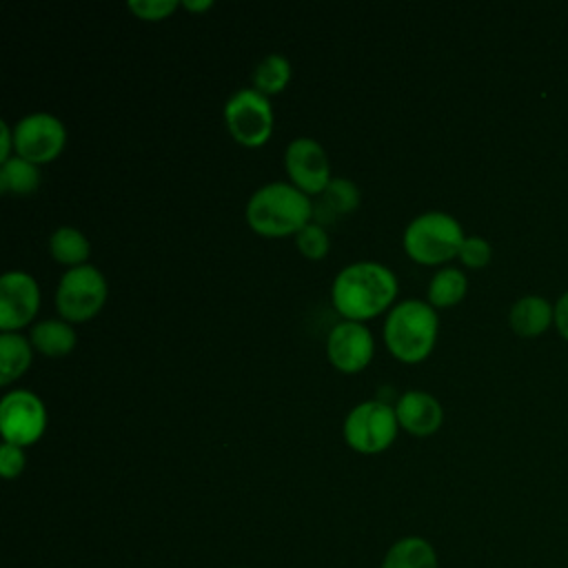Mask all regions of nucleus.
Masks as SVG:
<instances>
[{"label":"nucleus","mask_w":568,"mask_h":568,"mask_svg":"<svg viewBox=\"0 0 568 568\" xmlns=\"http://www.w3.org/2000/svg\"><path fill=\"white\" fill-rule=\"evenodd\" d=\"M397 295L395 273L373 260H359L346 264L333 280L331 300L337 313L346 320H368L390 308V302Z\"/></svg>","instance_id":"1"},{"label":"nucleus","mask_w":568,"mask_h":568,"mask_svg":"<svg viewBox=\"0 0 568 568\" xmlns=\"http://www.w3.org/2000/svg\"><path fill=\"white\" fill-rule=\"evenodd\" d=\"M315 204L291 182H266L255 189L246 202L248 226L264 237L295 235L313 220Z\"/></svg>","instance_id":"2"},{"label":"nucleus","mask_w":568,"mask_h":568,"mask_svg":"<svg viewBox=\"0 0 568 568\" xmlns=\"http://www.w3.org/2000/svg\"><path fill=\"white\" fill-rule=\"evenodd\" d=\"M437 313L426 300L395 302L384 320V344L399 362L415 364L430 355L437 339Z\"/></svg>","instance_id":"3"},{"label":"nucleus","mask_w":568,"mask_h":568,"mask_svg":"<svg viewBox=\"0 0 568 568\" xmlns=\"http://www.w3.org/2000/svg\"><path fill=\"white\" fill-rule=\"evenodd\" d=\"M464 229L446 211L417 213L404 229L402 244L408 257L419 264H442L459 253Z\"/></svg>","instance_id":"4"},{"label":"nucleus","mask_w":568,"mask_h":568,"mask_svg":"<svg viewBox=\"0 0 568 568\" xmlns=\"http://www.w3.org/2000/svg\"><path fill=\"white\" fill-rule=\"evenodd\" d=\"M106 277L93 264L71 266L62 273L55 288V306L62 320L78 324L91 320L106 302Z\"/></svg>","instance_id":"5"},{"label":"nucleus","mask_w":568,"mask_h":568,"mask_svg":"<svg viewBox=\"0 0 568 568\" xmlns=\"http://www.w3.org/2000/svg\"><path fill=\"white\" fill-rule=\"evenodd\" d=\"M397 428L395 406L382 399H364L346 413L344 439L357 453H382L393 444Z\"/></svg>","instance_id":"6"},{"label":"nucleus","mask_w":568,"mask_h":568,"mask_svg":"<svg viewBox=\"0 0 568 568\" xmlns=\"http://www.w3.org/2000/svg\"><path fill=\"white\" fill-rule=\"evenodd\" d=\"M273 106L268 95L242 87L224 102V122L229 133L242 146H262L273 133Z\"/></svg>","instance_id":"7"},{"label":"nucleus","mask_w":568,"mask_h":568,"mask_svg":"<svg viewBox=\"0 0 568 568\" xmlns=\"http://www.w3.org/2000/svg\"><path fill=\"white\" fill-rule=\"evenodd\" d=\"M67 142V129L62 120L49 111H33L13 124L16 155L33 162L47 164L60 155Z\"/></svg>","instance_id":"8"},{"label":"nucleus","mask_w":568,"mask_h":568,"mask_svg":"<svg viewBox=\"0 0 568 568\" xmlns=\"http://www.w3.org/2000/svg\"><path fill=\"white\" fill-rule=\"evenodd\" d=\"M47 426V408L42 399L29 390H9L0 399V430L4 442L29 446L38 442Z\"/></svg>","instance_id":"9"},{"label":"nucleus","mask_w":568,"mask_h":568,"mask_svg":"<svg viewBox=\"0 0 568 568\" xmlns=\"http://www.w3.org/2000/svg\"><path fill=\"white\" fill-rule=\"evenodd\" d=\"M284 169L306 195H320L331 182V164L324 146L315 138H293L284 151Z\"/></svg>","instance_id":"10"},{"label":"nucleus","mask_w":568,"mask_h":568,"mask_svg":"<svg viewBox=\"0 0 568 568\" xmlns=\"http://www.w3.org/2000/svg\"><path fill=\"white\" fill-rule=\"evenodd\" d=\"M40 308V286L27 271H7L0 277V331L27 326Z\"/></svg>","instance_id":"11"},{"label":"nucleus","mask_w":568,"mask_h":568,"mask_svg":"<svg viewBox=\"0 0 568 568\" xmlns=\"http://www.w3.org/2000/svg\"><path fill=\"white\" fill-rule=\"evenodd\" d=\"M375 342L364 322L342 320L326 337V355L342 373H357L373 359Z\"/></svg>","instance_id":"12"},{"label":"nucleus","mask_w":568,"mask_h":568,"mask_svg":"<svg viewBox=\"0 0 568 568\" xmlns=\"http://www.w3.org/2000/svg\"><path fill=\"white\" fill-rule=\"evenodd\" d=\"M395 415L399 428L419 437L433 435L444 422V408L437 402V397L419 388H410L397 397Z\"/></svg>","instance_id":"13"},{"label":"nucleus","mask_w":568,"mask_h":568,"mask_svg":"<svg viewBox=\"0 0 568 568\" xmlns=\"http://www.w3.org/2000/svg\"><path fill=\"white\" fill-rule=\"evenodd\" d=\"M510 328L521 337H535L555 322V308L546 297L539 295H524L519 297L508 313Z\"/></svg>","instance_id":"14"},{"label":"nucleus","mask_w":568,"mask_h":568,"mask_svg":"<svg viewBox=\"0 0 568 568\" xmlns=\"http://www.w3.org/2000/svg\"><path fill=\"white\" fill-rule=\"evenodd\" d=\"M29 339L33 348L47 357H62L75 346V331L62 317H47L31 326Z\"/></svg>","instance_id":"15"},{"label":"nucleus","mask_w":568,"mask_h":568,"mask_svg":"<svg viewBox=\"0 0 568 568\" xmlns=\"http://www.w3.org/2000/svg\"><path fill=\"white\" fill-rule=\"evenodd\" d=\"M33 344L18 331L0 333V384H11L31 364Z\"/></svg>","instance_id":"16"},{"label":"nucleus","mask_w":568,"mask_h":568,"mask_svg":"<svg viewBox=\"0 0 568 568\" xmlns=\"http://www.w3.org/2000/svg\"><path fill=\"white\" fill-rule=\"evenodd\" d=\"M382 568H437V555L426 539L404 537L390 546Z\"/></svg>","instance_id":"17"},{"label":"nucleus","mask_w":568,"mask_h":568,"mask_svg":"<svg viewBox=\"0 0 568 568\" xmlns=\"http://www.w3.org/2000/svg\"><path fill=\"white\" fill-rule=\"evenodd\" d=\"M49 253L62 262L71 266H80L87 264V257L91 253V244L87 240V235L69 224L58 226L51 235H49Z\"/></svg>","instance_id":"18"},{"label":"nucleus","mask_w":568,"mask_h":568,"mask_svg":"<svg viewBox=\"0 0 568 568\" xmlns=\"http://www.w3.org/2000/svg\"><path fill=\"white\" fill-rule=\"evenodd\" d=\"M466 275L457 266H442L428 282V304L435 308L455 306L466 295Z\"/></svg>","instance_id":"19"},{"label":"nucleus","mask_w":568,"mask_h":568,"mask_svg":"<svg viewBox=\"0 0 568 568\" xmlns=\"http://www.w3.org/2000/svg\"><path fill=\"white\" fill-rule=\"evenodd\" d=\"M38 184H40L38 164H33L20 155H11L9 160H4L0 164V189L4 193L29 195L38 189Z\"/></svg>","instance_id":"20"},{"label":"nucleus","mask_w":568,"mask_h":568,"mask_svg":"<svg viewBox=\"0 0 568 568\" xmlns=\"http://www.w3.org/2000/svg\"><path fill=\"white\" fill-rule=\"evenodd\" d=\"M291 80V62L282 53L264 55L253 71V89L264 95L280 93Z\"/></svg>","instance_id":"21"},{"label":"nucleus","mask_w":568,"mask_h":568,"mask_svg":"<svg viewBox=\"0 0 568 568\" xmlns=\"http://www.w3.org/2000/svg\"><path fill=\"white\" fill-rule=\"evenodd\" d=\"M320 206L333 215H346L359 206V189L348 178H331L326 189L320 193ZM317 206V209H320Z\"/></svg>","instance_id":"22"},{"label":"nucleus","mask_w":568,"mask_h":568,"mask_svg":"<svg viewBox=\"0 0 568 568\" xmlns=\"http://www.w3.org/2000/svg\"><path fill=\"white\" fill-rule=\"evenodd\" d=\"M295 244H297L300 253L306 255L308 260H320L328 253L331 240H328V233L324 231V226L320 222L311 220L295 233Z\"/></svg>","instance_id":"23"},{"label":"nucleus","mask_w":568,"mask_h":568,"mask_svg":"<svg viewBox=\"0 0 568 568\" xmlns=\"http://www.w3.org/2000/svg\"><path fill=\"white\" fill-rule=\"evenodd\" d=\"M490 253H493V251H490V244H488L484 237H479V235H466L464 242H462V246H459L457 257H459L462 264L468 266V268H481V266L488 264Z\"/></svg>","instance_id":"24"},{"label":"nucleus","mask_w":568,"mask_h":568,"mask_svg":"<svg viewBox=\"0 0 568 568\" xmlns=\"http://www.w3.org/2000/svg\"><path fill=\"white\" fill-rule=\"evenodd\" d=\"M129 9L142 20H162L178 9V0H129Z\"/></svg>","instance_id":"25"},{"label":"nucleus","mask_w":568,"mask_h":568,"mask_svg":"<svg viewBox=\"0 0 568 568\" xmlns=\"http://www.w3.org/2000/svg\"><path fill=\"white\" fill-rule=\"evenodd\" d=\"M24 448L11 442H2L0 446V473L4 479H13L24 470Z\"/></svg>","instance_id":"26"},{"label":"nucleus","mask_w":568,"mask_h":568,"mask_svg":"<svg viewBox=\"0 0 568 568\" xmlns=\"http://www.w3.org/2000/svg\"><path fill=\"white\" fill-rule=\"evenodd\" d=\"M11 151H16L13 144V126L7 120H0V162L11 158Z\"/></svg>","instance_id":"27"},{"label":"nucleus","mask_w":568,"mask_h":568,"mask_svg":"<svg viewBox=\"0 0 568 568\" xmlns=\"http://www.w3.org/2000/svg\"><path fill=\"white\" fill-rule=\"evenodd\" d=\"M555 324L559 333L568 339V291L555 304Z\"/></svg>","instance_id":"28"},{"label":"nucleus","mask_w":568,"mask_h":568,"mask_svg":"<svg viewBox=\"0 0 568 568\" xmlns=\"http://www.w3.org/2000/svg\"><path fill=\"white\" fill-rule=\"evenodd\" d=\"M186 9H191V11H202V9H209V7H213V2L211 0H184L182 2Z\"/></svg>","instance_id":"29"}]
</instances>
